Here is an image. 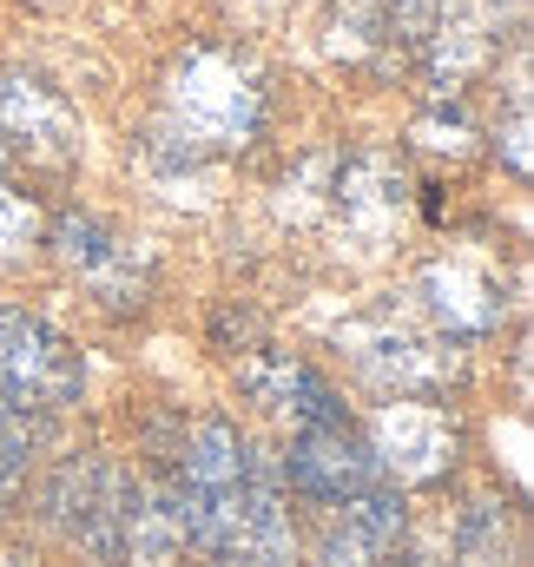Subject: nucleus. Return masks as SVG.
I'll list each match as a JSON object with an SVG mask.
<instances>
[{"mask_svg":"<svg viewBox=\"0 0 534 567\" xmlns=\"http://www.w3.org/2000/svg\"><path fill=\"white\" fill-rule=\"evenodd\" d=\"M270 113L265 73L251 53L225 47V40H198L172 60L165 73V126H178L205 152H245L258 145Z\"/></svg>","mask_w":534,"mask_h":567,"instance_id":"1","label":"nucleus"},{"mask_svg":"<svg viewBox=\"0 0 534 567\" xmlns=\"http://www.w3.org/2000/svg\"><path fill=\"white\" fill-rule=\"evenodd\" d=\"M251 482H258V449L238 435L232 416H205L185 435V462H178V488H172L178 515H185V542L218 561L245 522Z\"/></svg>","mask_w":534,"mask_h":567,"instance_id":"2","label":"nucleus"},{"mask_svg":"<svg viewBox=\"0 0 534 567\" xmlns=\"http://www.w3.org/2000/svg\"><path fill=\"white\" fill-rule=\"evenodd\" d=\"M337 343H343V357L357 363V377L377 383L383 396H435V390H449L455 370H462L455 343H449L442 330H429L422 317L397 310V303H383V310H370V317H350V323L337 330Z\"/></svg>","mask_w":534,"mask_h":567,"instance_id":"3","label":"nucleus"},{"mask_svg":"<svg viewBox=\"0 0 534 567\" xmlns=\"http://www.w3.org/2000/svg\"><path fill=\"white\" fill-rule=\"evenodd\" d=\"M409 212H415V185L402 172L397 152L383 145H363L350 158L330 165V218L363 245V251H383L409 231Z\"/></svg>","mask_w":534,"mask_h":567,"instance_id":"4","label":"nucleus"},{"mask_svg":"<svg viewBox=\"0 0 534 567\" xmlns=\"http://www.w3.org/2000/svg\"><path fill=\"white\" fill-rule=\"evenodd\" d=\"M126 468L106 455L66 462L47 482V522L93 561H120V515H126Z\"/></svg>","mask_w":534,"mask_h":567,"instance_id":"5","label":"nucleus"},{"mask_svg":"<svg viewBox=\"0 0 534 567\" xmlns=\"http://www.w3.org/2000/svg\"><path fill=\"white\" fill-rule=\"evenodd\" d=\"M0 383L27 410L53 416V410H66L86 390V363L47 317H20L13 310V317H0Z\"/></svg>","mask_w":534,"mask_h":567,"instance_id":"6","label":"nucleus"},{"mask_svg":"<svg viewBox=\"0 0 534 567\" xmlns=\"http://www.w3.org/2000/svg\"><path fill=\"white\" fill-rule=\"evenodd\" d=\"M53 245H60V258H66V271L86 284L106 310H138L145 297H152V251L133 245L120 225H106V218H93V212H73V218H60V231H53Z\"/></svg>","mask_w":534,"mask_h":567,"instance_id":"7","label":"nucleus"},{"mask_svg":"<svg viewBox=\"0 0 534 567\" xmlns=\"http://www.w3.org/2000/svg\"><path fill=\"white\" fill-rule=\"evenodd\" d=\"M455 449L462 435L449 423L442 403L429 396H390L377 416H370V455L383 475H397L402 488H429L455 468Z\"/></svg>","mask_w":534,"mask_h":567,"instance_id":"8","label":"nucleus"},{"mask_svg":"<svg viewBox=\"0 0 534 567\" xmlns=\"http://www.w3.org/2000/svg\"><path fill=\"white\" fill-rule=\"evenodd\" d=\"M284 475H290V488L304 502H330L337 508V502L377 488V455H370V442L343 423V416H330V423H304L290 435Z\"/></svg>","mask_w":534,"mask_h":567,"instance_id":"9","label":"nucleus"},{"mask_svg":"<svg viewBox=\"0 0 534 567\" xmlns=\"http://www.w3.org/2000/svg\"><path fill=\"white\" fill-rule=\"evenodd\" d=\"M415 303L429 317V330H442L449 343H482L509 323V297L475 258H435L415 278Z\"/></svg>","mask_w":534,"mask_h":567,"instance_id":"10","label":"nucleus"},{"mask_svg":"<svg viewBox=\"0 0 534 567\" xmlns=\"http://www.w3.org/2000/svg\"><path fill=\"white\" fill-rule=\"evenodd\" d=\"M0 133L40 165H73L80 158V113L40 73H0Z\"/></svg>","mask_w":534,"mask_h":567,"instance_id":"11","label":"nucleus"},{"mask_svg":"<svg viewBox=\"0 0 534 567\" xmlns=\"http://www.w3.org/2000/svg\"><path fill=\"white\" fill-rule=\"evenodd\" d=\"M238 383H245L251 403H265L270 416H290L297 429L343 416L337 390H330L310 363H297V357H265V350H251V357H238Z\"/></svg>","mask_w":534,"mask_h":567,"instance_id":"12","label":"nucleus"},{"mask_svg":"<svg viewBox=\"0 0 534 567\" xmlns=\"http://www.w3.org/2000/svg\"><path fill=\"white\" fill-rule=\"evenodd\" d=\"M337 508L343 515L330 522V535L317 548V567H383L397 555V542H402V502L397 495L363 488V495H350Z\"/></svg>","mask_w":534,"mask_h":567,"instance_id":"13","label":"nucleus"},{"mask_svg":"<svg viewBox=\"0 0 534 567\" xmlns=\"http://www.w3.org/2000/svg\"><path fill=\"white\" fill-rule=\"evenodd\" d=\"M185 555V515L172 488H126V515H120V561L126 567H172Z\"/></svg>","mask_w":534,"mask_h":567,"instance_id":"14","label":"nucleus"},{"mask_svg":"<svg viewBox=\"0 0 534 567\" xmlns=\"http://www.w3.org/2000/svg\"><path fill=\"white\" fill-rule=\"evenodd\" d=\"M489 27H482V13H442V27L429 33V47H422V66H429V93H462L482 66H489Z\"/></svg>","mask_w":534,"mask_h":567,"instance_id":"15","label":"nucleus"},{"mask_svg":"<svg viewBox=\"0 0 534 567\" xmlns=\"http://www.w3.org/2000/svg\"><path fill=\"white\" fill-rule=\"evenodd\" d=\"M515 555V522L502 502H469L455 515V567H509Z\"/></svg>","mask_w":534,"mask_h":567,"instance_id":"16","label":"nucleus"},{"mask_svg":"<svg viewBox=\"0 0 534 567\" xmlns=\"http://www.w3.org/2000/svg\"><path fill=\"white\" fill-rule=\"evenodd\" d=\"M40 435H47V416L40 410H27L7 383H0V502L13 495V482L27 475V455L40 449Z\"/></svg>","mask_w":534,"mask_h":567,"instance_id":"17","label":"nucleus"},{"mask_svg":"<svg viewBox=\"0 0 534 567\" xmlns=\"http://www.w3.org/2000/svg\"><path fill=\"white\" fill-rule=\"evenodd\" d=\"M330 165H337V152H317V158H304L297 165V178H284V218H324L330 212Z\"/></svg>","mask_w":534,"mask_h":567,"instance_id":"18","label":"nucleus"},{"mask_svg":"<svg viewBox=\"0 0 534 567\" xmlns=\"http://www.w3.org/2000/svg\"><path fill=\"white\" fill-rule=\"evenodd\" d=\"M40 238H47L40 212H33L20 192H7V185H0V258H27Z\"/></svg>","mask_w":534,"mask_h":567,"instance_id":"19","label":"nucleus"},{"mask_svg":"<svg viewBox=\"0 0 534 567\" xmlns=\"http://www.w3.org/2000/svg\"><path fill=\"white\" fill-rule=\"evenodd\" d=\"M495 152L509 158L515 178H528V86H522V80H515V93H509V120L495 126Z\"/></svg>","mask_w":534,"mask_h":567,"instance_id":"20","label":"nucleus"},{"mask_svg":"<svg viewBox=\"0 0 534 567\" xmlns=\"http://www.w3.org/2000/svg\"><path fill=\"white\" fill-rule=\"evenodd\" d=\"M415 145H422V152H449V158H469V126H462L455 113H449V120L435 113V120H422V126H415Z\"/></svg>","mask_w":534,"mask_h":567,"instance_id":"21","label":"nucleus"},{"mask_svg":"<svg viewBox=\"0 0 534 567\" xmlns=\"http://www.w3.org/2000/svg\"><path fill=\"white\" fill-rule=\"evenodd\" d=\"M482 27H489V40H522V27H528V0H482Z\"/></svg>","mask_w":534,"mask_h":567,"instance_id":"22","label":"nucleus"},{"mask_svg":"<svg viewBox=\"0 0 534 567\" xmlns=\"http://www.w3.org/2000/svg\"><path fill=\"white\" fill-rule=\"evenodd\" d=\"M383 567H442V561H429V555H397V561H383Z\"/></svg>","mask_w":534,"mask_h":567,"instance_id":"23","label":"nucleus"},{"mask_svg":"<svg viewBox=\"0 0 534 567\" xmlns=\"http://www.w3.org/2000/svg\"><path fill=\"white\" fill-rule=\"evenodd\" d=\"M0 567H33V561H27L20 548H0Z\"/></svg>","mask_w":534,"mask_h":567,"instance_id":"24","label":"nucleus"},{"mask_svg":"<svg viewBox=\"0 0 534 567\" xmlns=\"http://www.w3.org/2000/svg\"><path fill=\"white\" fill-rule=\"evenodd\" d=\"M33 7H66V0H33Z\"/></svg>","mask_w":534,"mask_h":567,"instance_id":"25","label":"nucleus"}]
</instances>
